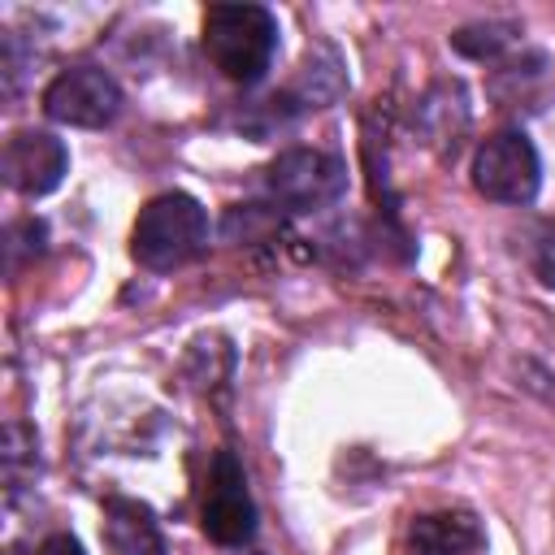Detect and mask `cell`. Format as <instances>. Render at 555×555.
<instances>
[{
    "mask_svg": "<svg viewBox=\"0 0 555 555\" xmlns=\"http://www.w3.org/2000/svg\"><path fill=\"white\" fill-rule=\"evenodd\" d=\"M204 247H208V212L186 191H165V195L147 199L134 221V234H130L134 260L152 273L182 269Z\"/></svg>",
    "mask_w": 555,
    "mask_h": 555,
    "instance_id": "obj_2",
    "label": "cell"
},
{
    "mask_svg": "<svg viewBox=\"0 0 555 555\" xmlns=\"http://www.w3.org/2000/svg\"><path fill=\"white\" fill-rule=\"evenodd\" d=\"M204 52L230 82H260L278 56V17L264 4H212L204 13Z\"/></svg>",
    "mask_w": 555,
    "mask_h": 555,
    "instance_id": "obj_1",
    "label": "cell"
},
{
    "mask_svg": "<svg viewBox=\"0 0 555 555\" xmlns=\"http://www.w3.org/2000/svg\"><path fill=\"white\" fill-rule=\"evenodd\" d=\"M542 165L520 130L490 134L473 156V186L494 204H529L538 195Z\"/></svg>",
    "mask_w": 555,
    "mask_h": 555,
    "instance_id": "obj_5",
    "label": "cell"
},
{
    "mask_svg": "<svg viewBox=\"0 0 555 555\" xmlns=\"http://www.w3.org/2000/svg\"><path fill=\"white\" fill-rule=\"evenodd\" d=\"M69 173V152L56 134L48 130H17L4 143V178L17 195L39 199L48 191L61 186V178Z\"/></svg>",
    "mask_w": 555,
    "mask_h": 555,
    "instance_id": "obj_7",
    "label": "cell"
},
{
    "mask_svg": "<svg viewBox=\"0 0 555 555\" xmlns=\"http://www.w3.org/2000/svg\"><path fill=\"white\" fill-rule=\"evenodd\" d=\"M499 30H507V26H464V30H455L451 35V43L464 52V56H494L512 35H499Z\"/></svg>",
    "mask_w": 555,
    "mask_h": 555,
    "instance_id": "obj_10",
    "label": "cell"
},
{
    "mask_svg": "<svg viewBox=\"0 0 555 555\" xmlns=\"http://www.w3.org/2000/svg\"><path fill=\"white\" fill-rule=\"evenodd\" d=\"M403 555H486V529L473 512H425L408 525Z\"/></svg>",
    "mask_w": 555,
    "mask_h": 555,
    "instance_id": "obj_8",
    "label": "cell"
},
{
    "mask_svg": "<svg viewBox=\"0 0 555 555\" xmlns=\"http://www.w3.org/2000/svg\"><path fill=\"white\" fill-rule=\"evenodd\" d=\"M100 533H104V551L108 555H169L152 507L139 503V499L113 494L104 503V529Z\"/></svg>",
    "mask_w": 555,
    "mask_h": 555,
    "instance_id": "obj_9",
    "label": "cell"
},
{
    "mask_svg": "<svg viewBox=\"0 0 555 555\" xmlns=\"http://www.w3.org/2000/svg\"><path fill=\"white\" fill-rule=\"evenodd\" d=\"M199 525L217 546H243L256 533V503L247 490L243 460L234 451H217L204 477V499H199Z\"/></svg>",
    "mask_w": 555,
    "mask_h": 555,
    "instance_id": "obj_3",
    "label": "cell"
},
{
    "mask_svg": "<svg viewBox=\"0 0 555 555\" xmlns=\"http://www.w3.org/2000/svg\"><path fill=\"white\" fill-rule=\"evenodd\" d=\"M35 555H87V551H82L78 538H69V533H52V538H43V542L35 546Z\"/></svg>",
    "mask_w": 555,
    "mask_h": 555,
    "instance_id": "obj_11",
    "label": "cell"
},
{
    "mask_svg": "<svg viewBox=\"0 0 555 555\" xmlns=\"http://www.w3.org/2000/svg\"><path fill=\"white\" fill-rule=\"evenodd\" d=\"M43 113L61 126L100 130L121 113V87L113 82V74H104L95 65H74V69H61L48 82Z\"/></svg>",
    "mask_w": 555,
    "mask_h": 555,
    "instance_id": "obj_6",
    "label": "cell"
},
{
    "mask_svg": "<svg viewBox=\"0 0 555 555\" xmlns=\"http://www.w3.org/2000/svg\"><path fill=\"white\" fill-rule=\"evenodd\" d=\"M264 186L291 212L330 208L347 191V165L330 152H317V147H291L269 165Z\"/></svg>",
    "mask_w": 555,
    "mask_h": 555,
    "instance_id": "obj_4",
    "label": "cell"
}]
</instances>
